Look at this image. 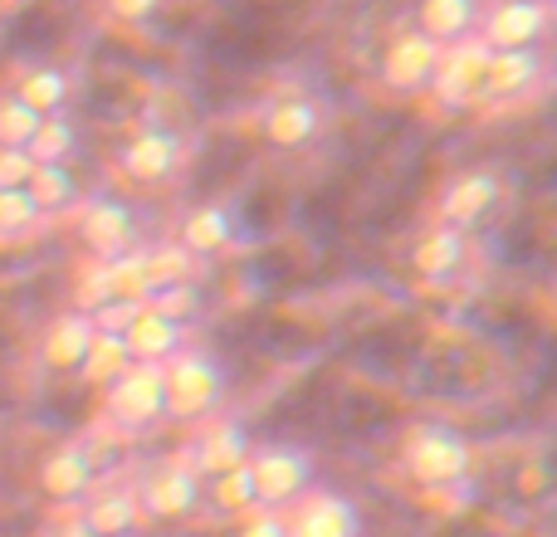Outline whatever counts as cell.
<instances>
[{"label":"cell","instance_id":"cell-28","mask_svg":"<svg viewBox=\"0 0 557 537\" xmlns=\"http://www.w3.org/2000/svg\"><path fill=\"white\" fill-rule=\"evenodd\" d=\"M74 147H78L74 123H69L64 113H54V117H45V123L35 127V137H29L25 152L35 157L39 166H54V162H69V152H74Z\"/></svg>","mask_w":557,"mask_h":537},{"label":"cell","instance_id":"cell-10","mask_svg":"<svg viewBox=\"0 0 557 537\" xmlns=\"http://www.w3.org/2000/svg\"><path fill=\"white\" fill-rule=\"evenodd\" d=\"M133 230H137L133 205L113 201V196H94V201L84 205V221H78V240L94 254H103V260L133 250Z\"/></svg>","mask_w":557,"mask_h":537},{"label":"cell","instance_id":"cell-34","mask_svg":"<svg viewBox=\"0 0 557 537\" xmlns=\"http://www.w3.org/2000/svg\"><path fill=\"white\" fill-rule=\"evenodd\" d=\"M162 10V0H108V15L123 20V25H143Z\"/></svg>","mask_w":557,"mask_h":537},{"label":"cell","instance_id":"cell-3","mask_svg":"<svg viewBox=\"0 0 557 537\" xmlns=\"http://www.w3.org/2000/svg\"><path fill=\"white\" fill-rule=\"evenodd\" d=\"M201 499H206V479L186 460L157 464V470L143 479V489H137V509H143L147 519H157V523L191 519V513L201 509Z\"/></svg>","mask_w":557,"mask_h":537},{"label":"cell","instance_id":"cell-19","mask_svg":"<svg viewBox=\"0 0 557 537\" xmlns=\"http://www.w3.org/2000/svg\"><path fill=\"white\" fill-rule=\"evenodd\" d=\"M465 254H470V245H465V230L435 225V230H425L421 240H416L411 268L421 278H431V284H445V278H455L465 268Z\"/></svg>","mask_w":557,"mask_h":537},{"label":"cell","instance_id":"cell-16","mask_svg":"<svg viewBox=\"0 0 557 537\" xmlns=\"http://www.w3.org/2000/svg\"><path fill=\"white\" fill-rule=\"evenodd\" d=\"M245 460H250V435H245V425L215 421V425H206V435L196 440V450H191L186 464H191L201 479H215V474L240 470Z\"/></svg>","mask_w":557,"mask_h":537},{"label":"cell","instance_id":"cell-26","mask_svg":"<svg viewBox=\"0 0 557 537\" xmlns=\"http://www.w3.org/2000/svg\"><path fill=\"white\" fill-rule=\"evenodd\" d=\"M127 366H133V357H127V342H123V333H98L78 372H84V382H94V386H108V382H113V376H123Z\"/></svg>","mask_w":557,"mask_h":537},{"label":"cell","instance_id":"cell-27","mask_svg":"<svg viewBox=\"0 0 557 537\" xmlns=\"http://www.w3.org/2000/svg\"><path fill=\"white\" fill-rule=\"evenodd\" d=\"M206 499H211L221 513H250V509H260V494H255L250 460H245L240 470H231V474H215L211 489H206Z\"/></svg>","mask_w":557,"mask_h":537},{"label":"cell","instance_id":"cell-7","mask_svg":"<svg viewBox=\"0 0 557 537\" xmlns=\"http://www.w3.org/2000/svg\"><path fill=\"white\" fill-rule=\"evenodd\" d=\"M543 35H548V5L543 0H499L480 20V39L490 49H539Z\"/></svg>","mask_w":557,"mask_h":537},{"label":"cell","instance_id":"cell-36","mask_svg":"<svg viewBox=\"0 0 557 537\" xmlns=\"http://www.w3.org/2000/svg\"><path fill=\"white\" fill-rule=\"evenodd\" d=\"M54 537H94V533H88V528H84V523H69V528H59Z\"/></svg>","mask_w":557,"mask_h":537},{"label":"cell","instance_id":"cell-29","mask_svg":"<svg viewBox=\"0 0 557 537\" xmlns=\"http://www.w3.org/2000/svg\"><path fill=\"white\" fill-rule=\"evenodd\" d=\"M147 308L162 317H172V323H191L196 308H201V294H196V284L186 278V284H157L152 294H147Z\"/></svg>","mask_w":557,"mask_h":537},{"label":"cell","instance_id":"cell-14","mask_svg":"<svg viewBox=\"0 0 557 537\" xmlns=\"http://www.w3.org/2000/svg\"><path fill=\"white\" fill-rule=\"evenodd\" d=\"M123 166L133 182H147V186L166 182V176L182 166V137H176L172 127H147V133H137L133 142H127Z\"/></svg>","mask_w":557,"mask_h":537},{"label":"cell","instance_id":"cell-22","mask_svg":"<svg viewBox=\"0 0 557 537\" xmlns=\"http://www.w3.org/2000/svg\"><path fill=\"white\" fill-rule=\"evenodd\" d=\"M98 278H103V294L117 298V303H147V294L157 288L152 268H147V250H123L113 260H103Z\"/></svg>","mask_w":557,"mask_h":537},{"label":"cell","instance_id":"cell-32","mask_svg":"<svg viewBox=\"0 0 557 537\" xmlns=\"http://www.w3.org/2000/svg\"><path fill=\"white\" fill-rule=\"evenodd\" d=\"M147 268H152V284H186L191 278V254L182 245H152Z\"/></svg>","mask_w":557,"mask_h":537},{"label":"cell","instance_id":"cell-5","mask_svg":"<svg viewBox=\"0 0 557 537\" xmlns=\"http://www.w3.org/2000/svg\"><path fill=\"white\" fill-rule=\"evenodd\" d=\"M441 54H445V49L435 45V39H425L421 29H401V35L382 49L376 74H382V84L392 88V93H425V88L435 84Z\"/></svg>","mask_w":557,"mask_h":537},{"label":"cell","instance_id":"cell-25","mask_svg":"<svg viewBox=\"0 0 557 537\" xmlns=\"http://www.w3.org/2000/svg\"><path fill=\"white\" fill-rule=\"evenodd\" d=\"M25 191H29V201H35L39 215H59V211H69V205L78 201V182H74V172H69L64 162H54V166L35 162Z\"/></svg>","mask_w":557,"mask_h":537},{"label":"cell","instance_id":"cell-30","mask_svg":"<svg viewBox=\"0 0 557 537\" xmlns=\"http://www.w3.org/2000/svg\"><path fill=\"white\" fill-rule=\"evenodd\" d=\"M45 123V117L35 113V108H25L15 93L0 98V147H29V137H35V127Z\"/></svg>","mask_w":557,"mask_h":537},{"label":"cell","instance_id":"cell-31","mask_svg":"<svg viewBox=\"0 0 557 537\" xmlns=\"http://www.w3.org/2000/svg\"><path fill=\"white\" fill-rule=\"evenodd\" d=\"M35 221H39V211H35V201H29V191L25 186H15V191H0V235H25V230H35Z\"/></svg>","mask_w":557,"mask_h":537},{"label":"cell","instance_id":"cell-17","mask_svg":"<svg viewBox=\"0 0 557 537\" xmlns=\"http://www.w3.org/2000/svg\"><path fill=\"white\" fill-rule=\"evenodd\" d=\"M264 142L278 147V152H298V147H308L318 137V127H323V108L308 103V98H278L270 103V113H264Z\"/></svg>","mask_w":557,"mask_h":537},{"label":"cell","instance_id":"cell-18","mask_svg":"<svg viewBox=\"0 0 557 537\" xmlns=\"http://www.w3.org/2000/svg\"><path fill=\"white\" fill-rule=\"evenodd\" d=\"M411 29H421V35L435 39L441 49L460 45V39H474V29H480V0H421Z\"/></svg>","mask_w":557,"mask_h":537},{"label":"cell","instance_id":"cell-6","mask_svg":"<svg viewBox=\"0 0 557 537\" xmlns=\"http://www.w3.org/2000/svg\"><path fill=\"white\" fill-rule=\"evenodd\" d=\"M108 411L117 415L123 425H152L166 415V382L162 366L133 362L123 376L108 382Z\"/></svg>","mask_w":557,"mask_h":537},{"label":"cell","instance_id":"cell-4","mask_svg":"<svg viewBox=\"0 0 557 537\" xmlns=\"http://www.w3.org/2000/svg\"><path fill=\"white\" fill-rule=\"evenodd\" d=\"M250 474H255V494L264 509L274 503H294L298 494L313 484V454L298 445H270V450H250Z\"/></svg>","mask_w":557,"mask_h":537},{"label":"cell","instance_id":"cell-15","mask_svg":"<svg viewBox=\"0 0 557 537\" xmlns=\"http://www.w3.org/2000/svg\"><path fill=\"white\" fill-rule=\"evenodd\" d=\"M123 342H127V357L133 362H147V366H166L176 352H182V323L172 317L152 313V308H137L133 323L123 327Z\"/></svg>","mask_w":557,"mask_h":537},{"label":"cell","instance_id":"cell-33","mask_svg":"<svg viewBox=\"0 0 557 537\" xmlns=\"http://www.w3.org/2000/svg\"><path fill=\"white\" fill-rule=\"evenodd\" d=\"M35 172V157L25 147H0V191H15V186L29 182Z\"/></svg>","mask_w":557,"mask_h":537},{"label":"cell","instance_id":"cell-9","mask_svg":"<svg viewBox=\"0 0 557 537\" xmlns=\"http://www.w3.org/2000/svg\"><path fill=\"white\" fill-rule=\"evenodd\" d=\"M499 196H504V182L494 172H484V166L460 172L441 196V221L450 225V230H470V225H480L484 215L499 205Z\"/></svg>","mask_w":557,"mask_h":537},{"label":"cell","instance_id":"cell-35","mask_svg":"<svg viewBox=\"0 0 557 537\" xmlns=\"http://www.w3.org/2000/svg\"><path fill=\"white\" fill-rule=\"evenodd\" d=\"M235 537H288V523L278 519V513H245Z\"/></svg>","mask_w":557,"mask_h":537},{"label":"cell","instance_id":"cell-13","mask_svg":"<svg viewBox=\"0 0 557 537\" xmlns=\"http://www.w3.org/2000/svg\"><path fill=\"white\" fill-rule=\"evenodd\" d=\"M94 460H88V450H78V445H64V450L45 454V464H39V489H45V499L54 503H78L94 494Z\"/></svg>","mask_w":557,"mask_h":537},{"label":"cell","instance_id":"cell-8","mask_svg":"<svg viewBox=\"0 0 557 537\" xmlns=\"http://www.w3.org/2000/svg\"><path fill=\"white\" fill-rule=\"evenodd\" d=\"M490 54H494V49L484 45V39H460V45H450L441 54V68H435V84L431 88H441V98H445V103H455V108L484 98Z\"/></svg>","mask_w":557,"mask_h":537},{"label":"cell","instance_id":"cell-12","mask_svg":"<svg viewBox=\"0 0 557 537\" xmlns=\"http://www.w3.org/2000/svg\"><path fill=\"white\" fill-rule=\"evenodd\" d=\"M98 327L88 313H59L54 323L45 327V337H39V362L49 366V372H78L88 357V347H94Z\"/></svg>","mask_w":557,"mask_h":537},{"label":"cell","instance_id":"cell-24","mask_svg":"<svg viewBox=\"0 0 557 537\" xmlns=\"http://www.w3.org/2000/svg\"><path fill=\"white\" fill-rule=\"evenodd\" d=\"M137 519H143V509H137V494L113 489V494H98V499L88 503L84 528L94 533V537H133L137 533Z\"/></svg>","mask_w":557,"mask_h":537},{"label":"cell","instance_id":"cell-20","mask_svg":"<svg viewBox=\"0 0 557 537\" xmlns=\"http://www.w3.org/2000/svg\"><path fill=\"white\" fill-rule=\"evenodd\" d=\"M543 78L539 49H494L490 74H484V93L490 98H523Z\"/></svg>","mask_w":557,"mask_h":537},{"label":"cell","instance_id":"cell-21","mask_svg":"<svg viewBox=\"0 0 557 537\" xmlns=\"http://www.w3.org/2000/svg\"><path fill=\"white\" fill-rule=\"evenodd\" d=\"M235 240V215L225 211V205H215V201H206V205H191L186 211V221H182V250L186 254H215V250H225V245Z\"/></svg>","mask_w":557,"mask_h":537},{"label":"cell","instance_id":"cell-2","mask_svg":"<svg viewBox=\"0 0 557 537\" xmlns=\"http://www.w3.org/2000/svg\"><path fill=\"white\" fill-rule=\"evenodd\" d=\"M162 382H166V415H191V421H206L231 391V376L211 352H176L162 366Z\"/></svg>","mask_w":557,"mask_h":537},{"label":"cell","instance_id":"cell-23","mask_svg":"<svg viewBox=\"0 0 557 537\" xmlns=\"http://www.w3.org/2000/svg\"><path fill=\"white\" fill-rule=\"evenodd\" d=\"M15 98L25 108H35L39 117H54V113H64V103H69V74L59 64H35V68H25L20 74V84H15Z\"/></svg>","mask_w":557,"mask_h":537},{"label":"cell","instance_id":"cell-11","mask_svg":"<svg viewBox=\"0 0 557 537\" xmlns=\"http://www.w3.org/2000/svg\"><path fill=\"white\" fill-rule=\"evenodd\" d=\"M288 537H362V509L343 494H313L288 519Z\"/></svg>","mask_w":557,"mask_h":537},{"label":"cell","instance_id":"cell-1","mask_svg":"<svg viewBox=\"0 0 557 537\" xmlns=\"http://www.w3.org/2000/svg\"><path fill=\"white\" fill-rule=\"evenodd\" d=\"M401 464L421 489H455V484L470 479L474 450L460 430H450V425H421V430L406 440Z\"/></svg>","mask_w":557,"mask_h":537}]
</instances>
